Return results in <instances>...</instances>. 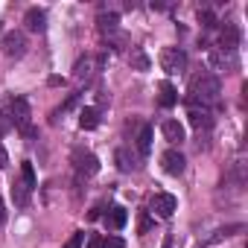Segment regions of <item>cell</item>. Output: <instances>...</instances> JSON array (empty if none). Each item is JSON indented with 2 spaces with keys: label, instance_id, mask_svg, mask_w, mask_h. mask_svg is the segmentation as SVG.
<instances>
[{
  "label": "cell",
  "instance_id": "7",
  "mask_svg": "<svg viewBox=\"0 0 248 248\" xmlns=\"http://www.w3.org/2000/svg\"><path fill=\"white\" fill-rule=\"evenodd\" d=\"M187 117H190V126L193 129H210L213 126V114H210V108L207 105H202V102H193V99H187Z\"/></svg>",
  "mask_w": 248,
  "mask_h": 248
},
{
  "label": "cell",
  "instance_id": "5",
  "mask_svg": "<svg viewBox=\"0 0 248 248\" xmlns=\"http://www.w3.org/2000/svg\"><path fill=\"white\" fill-rule=\"evenodd\" d=\"M6 117L12 120V126H18L21 132L24 129H30V102L24 99V96H12L9 99V111H6Z\"/></svg>",
  "mask_w": 248,
  "mask_h": 248
},
{
  "label": "cell",
  "instance_id": "28",
  "mask_svg": "<svg viewBox=\"0 0 248 248\" xmlns=\"http://www.w3.org/2000/svg\"><path fill=\"white\" fill-rule=\"evenodd\" d=\"M3 222H6V204L0 202V228H3Z\"/></svg>",
  "mask_w": 248,
  "mask_h": 248
},
{
  "label": "cell",
  "instance_id": "15",
  "mask_svg": "<svg viewBox=\"0 0 248 248\" xmlns=\"http://www.w3.org/2000/svg\"><path fill=\"white\" fill-rule=\"evenodd\" d=\"M161 132H164V138L170 140V143H184V126H181V123L178 120H164L161 123Z\"/></svg>",
  "mask_w": 248,
  "mask_h": 248
},
{
  "label": "cell",
  "instance_id": "4",
  "mask_svg": "<svg viewBox=\"0 0 248 248\" xmlns=\"http://www.w3.org/2000/svg\"><path fill=\"white\" fill-rule=\"evenodd\" d=\"M161 67L170 73V76H178L187 70V53L181 47H164L161 50Z\"/></svg>",
  "mask_w": 248,
  "mask_h": 248
},
{
  "label": "cell",
  "instance_id": "9",
  "mask_svg": "<svg viewBox=\"0 0 248 248\" xmlns=\"http://www.w3.org/2000/svg\"><path fill=\"white\" fill-rule=\"evenodd\" d=\"M114 164H117L120 172H138V170H140V158H138L129 146H120V149L114 152Z\"/></svg>",
  "mask_w": 248,
  "mask_h": 248
},
{
  "label": "cell",
  "instance_id": "14",
  "mask_svg": "<svg viewBox=\"0 0 248 248\" xmlns=\"http://www.w3.org/2000/svg\"><path fill=\"white\" fill-rule=\"evenodd\" d=\"M126 222H129V213H126V207H120V204H114V207L105 213V228H108V231L126 228Z\"/></svg>",
  "mask_w": 248,
  "mask_h": 248
},
{
  "label": "cell",
  "instance_id": "23",
  "mask_svg": "<svg viewBox=\"0 0 248 248\" xmlns=\"http://www.w3.org/2000/svg\"><path fill=\"white\" fill-rule=\"evenodd\" d=\"M21 178H24L30 187H35V170H32V164H30V161H24V164H21Z\"/></svg>",
  "mask_w": 248,
  "mask_h": 248
},
{
  "label": "cell",
  "instance_id": "2",
  "mask_svg": "<svg viewBox=\"0 0 248 248\" xmlns=\"http://www.w3.org/2000/svg\"><path fill=\"white\" fill-rule=\"evenodd\" d=\"M70 161H73V167H76L79 178H91V175H96V172H99V158H96L91 149H85V146H76V149H73V155H70Z\"/></svg>",
  "mask_w": 248,
  "mask_h": 248
},
{
  "label": "cell",
  "instance_id": "12",
  "mask_svg": "<svg viewBox=\"0 0 248 248\" xmlns=\"http://www.w3.org/2000/svg\"><path fill=\"white\" fill-rule=\"evenodd\" d=\"M24 27H27L30 32H44V30H47V12L38 9V6L27 9V15H24Z\"/></svg>",
  "mask_w": 248,
  "mask_h": 248
},
{
  "label": "cell",
  "instance_id": "13",
  "mask_svg": "<svg viewBox=\"0 0 248 248\" xmlns=\"http://www.w3.org/2000/svg\"><path fill=\"white\" fill-rule=\"evenodd\" d=\"M96 30H99L102 35H114V32L120 30V15H117V12H105V9H102V12L96 15Z\"/></svg>",
  "mask_w": 248,
  "mask_h": 248
},
{
  "label": "cell",
  "instance_id": "8",
  "mask_svg": "<svg viewBox=\"0 0 248 248\" xmlns=\"http://www.w3.org/2000/svg\"><path fill=\"white\" fill-rule=\"evenodd\" d=\"M149 210H152L155 216H161V219H170V216L178 210V199H175L172 193H155L152 202H149Z\"/></svg>",
  "mask_w": 248,
  "mask_h": 248
},
{
  "label": "cell",
  "instance_id": "17",
  "mask_svg": "<svg viewBox=\"0 0 248 248\" xmlns=\"http://www.w3.org/2000/svg\"><path fill=\"white\" fill-rule=\"evenodd\" d=\"M93 70H96V59H93V56H82V59L73 64V76H76L79 82H82V79H91Z\"/></svg>",
  "mask_w": 248,
  "mask_h": 248
},
{
  "label": "cell",
  "instance_id": "3",
  "mask_svg": "<svg viewBox=\"0 0 248 248\" xmlns=\"http://www.w3.org/2000/svg\"><path fill=\"white\" fill-rule=\"evenodd\" d=\"M0 47H3V56H9V59H24L30 44H27V35L21 30H9L0 38Z\"/></svg>",
  "mask_w": 248,
  "mask_h": 248
},
{
  "label": "cell",
  "instance_id": "22",
  "mask_svg": "<svg viewBox=\"0 0 248 248\" xmlns=\"http://www.w3.org/2000/svg\"><path fill=\"white\" fill-rule=\"evenodd\" d=\"M199 24H202V27H207V30H213L219 21H216V15H213L210 9H199Z\"/></svg>",
  "mask_w": 248,
  "mask_h": 248
},
{
  "label": "cell",
  "instance_id": "24",
  "mask_svg": "<svg viewBox=\"0 0 248 248\" xmlns=\"http://www.w3.org/2000/svg\"><path fill=\"white\" fill-rule=\"evenodd\" d=\"M99 248H126V242H123L120 236H99Z\"/></svg>",
  "mask_w": 248,
  "mask_h": 248
},
{
  "label": "cell",
  "instance_id": "10",
  "mask_svg": "<svg viewBox=\"0 0 248 248\" xmlns=\"http://www.w3.org/2000/svg\"><path fill=\"white\" fill-rule=\"evenodd\" d=\"M161 167H164L167 175H181L184 167H187V158H184L178 149H167V152L161 155Z\"/></svg>",
  "mask_w": 248,
  "mask_h": 248
},
{
  "label": "cell",
  "instance_id": "19",
  "mask_svg": "<svg viewBox=\"0 0 248 248\" xmlns=\"http://www.w3.org/2000/svg\"><path fill=\"white\" fill-rule=\"evenodd\" d=\"M158 91H161V96H158V99H161V105H164V108H172V105L178 102V91H175V85H172V82H161V88H158Z\"/></svg>",
  "mask_w": 248,
  "mask_h": 248
},
{
  "label": "cell",
  "instance_id": "6",
  "mask_svg": "<svg viewBox=\"0 0 248 248\" xmlns=\"http://www.w3.org/2000/svg\"><path fill=\"white\" fill-rule=\"evenodd\" d=\"M207 64H210V70H225V73H233L239 67L236 53H228V50H219V47L207 50Z\"/></svg>",
  "mask_w": 248,
  "mask_h": 248
},
{
  "label": "cell",
  "instance_id": "11",
  "mask_svg": "<svg viewBox=\"0 0 248 248\" xmlns=\"http://www.w3.org/2000/svg\"><path fill=\"white\" fill-rule=\"evenodd\" d=\"M236 47H239V30H236V24L225 21V24H222V30H219V50L236 53Z\"/></svg>",
  "mask_w": 248,
  "mask_h": 248
},
{
  "label": "cell",
  "instance_id": "29",
  "mask_svg": "<svg viewBox=\"0 0 248 248\" xmlns=\"http://www.w3.org/2000/svg\"><path fill=\"white\" fill-rule=\"evenodd\" d=\"M88 248H99V236H91V242H88Z\"/></svg>",
  "mask_w": 248,
  "mask_h": 248
},
{
  "label": "cell",
  "instance_id": "27",
  "mask_svg": "<svg viewBox=\"0 0 248 248\" xmlns=\"http://www.w3.org/2000/svg\"><path fill=\"white\" fill-rule=\"evenodd\" d=\"M6 164H9V152H6V149H3V146H0V170H3V167H6Z\"/></svg>",
  "mask_w": 248,
  "mask_h": 248
},
{
  "label": "cell",
  "instance_id": "18",
  "mask_svg": "<svg viewBox=\"0 0 248 248\" xmlns=\"http://www.w3.org/2000/svg\"><path fill=\"white\" fill-rule=\"evenodd\" d=\"M99 126V111L96 108H82L79 111V129H85V132H91V129H96Z\"/></svg>",
  "mask_w": 248,
  "mask_h": 248
},
{
  "label": "cell",
  "instance_id": "25",
  "mask_svg": "<svg viewBox=\"0 0 248 248\" xmlns=\"http://www.w3.org/2000/svg\"><path fill=\"white\" fill-rule=\"evenodd\" d=\"M236 231H242V225H228V228H219V231H216V236H213V242H219V239H225V236H231V233H236Z\"/></svg>",
  "mask_w": 248,
  "mask_h": 248
},
{
  "label": "cell",
  "instance_id": "26",
  "mask_svg": "<svg viewBox=\"0 0 248 248\" xmlns=\"http://www.w3.org/2000/svg\"><path fill=\"white\" fill-rule=\"evenodd\" d=\"M9 132H12V120L6 117V111H0V138L9 135Z\"/></svg>",
  "mask_w": 248,
  "mask_h": 248
},
{
  "label": "cell",
  "instance_id": "30",
  "mask_svg": "<svg viewBox=\"0 0 248 248\" xmlns=\"http://www.w3.org/2000/svg\"><path fill=\"white\" fill-rule=\"evenodd\" d=\"M161 248H172V236H167V239H164V245H161Z\"/></svg>",
  "mask_w": 248,
  "mask_h": 248
},
{
  "label": "cell",
  "instance_id": "1",
  "mask_svg": "<svg viewBox=\"0 0 248 248\" xmlns=\"http://www.w3.org/2000/svg\"><path fill=\"white\" fill-rule=\"evenodd\" d=\"M219 93H222V82H219L216 73H199L193 79V85H190V99L193 102H202L207 108L219 99Z\"/></svg>",
  "mask_w": 248,
  "mask_h": 248
},
{
  "label": "cell",
  "instance_id": "20",
  "mask_svg": "<svg viewBox=\"0 0 248 248\" xmlns=\"http://www.w3.org/2000/svg\"><path fill=\"white\" fill-rule=\"evenodd\" d=\"M129 62H132V67L135 70H149V56L143 53V47H132V53H129Z\"/></svg>",
  "mask_w": 248,
  "mask_h": 248
},
{
  "label": "cell",
  "instance_id": "16",
  "mask_svg": "<svg viewBox=\"0 0 248 248\" xmlns=\"http://www.w3.org/2000/svg\"><path fill=\"white\" fill-rule=\"evenodd\" d=\"M30 193H32V187L24 178H15L12 181V202H15V207H27L30 204Z\"/></svg>",
  "mask_w": 248,
  "mask_h": 248
},
{
  "label": "cell",
  "instance_id": "21",
  "mask_svg": "<svg viewBox=\"0 0 248 248\" xmlns=\"http://www.w3.org/2000/svg\"><path fill=\"white\" fill-rule=\"evenodd\" d=\"M138 152H140L143 158L152 152V126H143V129H140V135H138Z\"/></svg>",
  "mask_w": 248,
  "mask_h": 248
}]
</instances>
